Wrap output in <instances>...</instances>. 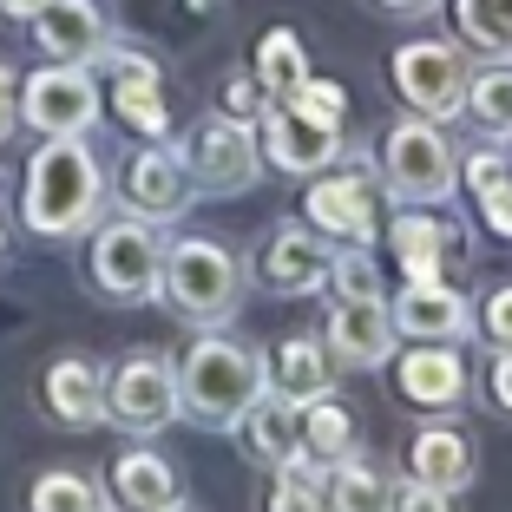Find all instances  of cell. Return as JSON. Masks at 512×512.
<instances>
[{"mask_svg": "<svg viewBox=\"0 0 512 512\" xmlns=\"http://www.w3.org/2000/svg\"><path fill=\"white\" fill-rule=\"evenodd\" d=\"M99 204H106V171L86 138H46L27 158L20 211H27L33 237H79V230H92Z\"/></svg>", "mask_w": 512, "mask_h": 512, "instance_id": "cell-1", "label": "cell"}, {"mask_svg": "<svg viewBox=\"0 0 512 512\" xmlns=\"http://www.w3.org/2000/svg\"><path fill=\"white\" fill-rule=\"evenodd\" d=\"M256 394H263V355H250V348L230 342V335H204L178 362L184 414H197V421H211V427H230Z\"/></svg>", "mask_w": 512, "mask_h": 512, "instance_id": "cell-2", "label": "cell"}, {"mask_svg": "<svg viewBox=\"0 0 512 512\" xmlns=\"http://www.w3.org/2000/svg\"><path fill=\"white\" fill-rule=\"evenodd\" d=\"M158 289H165V302L178 309V316L224 322L230 309H237V296H243V270H237V256H230L224 243L184 237V243H171V250H165Z\"/></svg>", "mask_w": 512, "mask_h": 512, "instance_id": "cell-3", "label": "cell"}, {"mask_svg": "<svg viewBox=\"0 0 512 512\" xmlns=\"http://www.w3.org/2000/svg\"><path fill=\"white\" fill-rule=\"evenodd\" d=\"M381 184L407 204H447L460 184V158L434 119H401L381 138Z\"/></svg>", "mask_w": 512, "mask_h": 512, "instance_id": "cell-4", "label": "cell"}, {"mask_svg": "<svg viewBox=\"0 0 512 512\" xmlns=\"http://www.w3.org/2000/svg\"><path fill=\"white\" fill-rule=\"evenodd\" d=\"M158 270H165V243L151 217H112L92 230V289L112 302H145L158 296Z\"/></svg>", "mask_w": 512, "mask_h": 512, "instance_id": "cell-5", "label": "cell"}, {"mask_svg": "<svg viewBox=\"0 0 512 512\" xmlns=\"http://www.w3.org/2000/svg\"><path fill=\"white\" fill-rule=\"evenodd\" d=\"M394 92L407 99L414 119H453L467 99V53L453 40H407L394 53Z\"/></svg>", "mask_w": 512, "mask_h": 512, "instance_id": "cell-6", "label": "cell"}, {"mask_svg": "<svg viewBox=\"0 0 512 512\" xmlns=\"http://www.w3.org/2000/svg\"><path fill=\"white\" fill-rule=\"evenodd\" d=\"M184 414L178 401V368L165 355H125L106 381V421H119L125 434H158Z\"/></svg>", "mask_w": 512, "mask_h": 512, "instance_id": "cell-7", "label": "cell"}, {"mask_svg": "<svg viewBox=\"0 0 512 512\" xmlns=\"http://www.w3.org/2000/svg\"><path fill=\"white\" fill-rule=\"evenodd\" d=\"M184 171H191V191H250L256 171H263V145L243 119H204L191 138H184Z\"/></svg>", "mask_w": 512, "mask_h": 512, "instance_id": "cell-8", "label": "cell"}, {"mask_svg": "<svg viewBox=\"0 0 512 512\" xmlns=\"http://www.w3.org/2000/svg\"><path fill=\"white\" fill-rule=\"evenodd\" d=\"M92 119H99V86L86 66L53 60L20 86V125H33L40 138H86Z\"/></svg>", "mask_w": 512, "mask_h": 512, "instance_id": "cell-9", "label": "cell"}, {"mask_svg": "<svg viewBox=\"0 0 512 512\" xmlns=\"http://www.w3.org/2000/svg\"><path fill=\"white\" fill-rule=\"evenodd\" d=\"M263 158H270L276 171H289V178H309V171H322L342 151V125L316 119V112H302L296 99H270V112H263Z\"/></svg>", "mask_w": 512, "mask_h": 512, "instance_id": "cell-10", "label": "cell"}, {"mask_svg": "<svg viewBox=\"0 0 512 512\" xmlns=\"http://www.w3.org/2000/svg\"><path fill=\"white\" fill-rule=\"evenodd\" d=\"M329 362L335 368H381L394 362V316L388 296H335L329 309Z\"/></svg>", "mask_w": 512, "mask_h": 512, "instance_id": "cell-11", "label": "cell"}, {"mask_svg": "<svg viewBox=\"0 0 512 512\" xmlns=\"http://www.w3.org/2000/svg\"><path fill=\"white\" fill-rule=\"evenodd\" d=\"M302 217H309V230H322L329 243H355V250H368V243L381 237V204H375V191H368V178L309 184Z\"/></svg>", "mask_w": 512, "mask_h": 512, "instance_id": "cell-12", "label": "cell"}, {"mask_svg": "<svg viewBox=\"0 0 512 512\" xmlns=\"http://www.w3.org/2000/svg\"><path fill=\"white\" fill-rule=\"evenodd\" d=\"M394 394L407 407H427V414H447V407L467 401V362H460V342H421L394 362Z\"/></svg>", "mask_w": 512, "mask_h": 512, "instance_id": "cell-13", "label": "cell"}, {"mask_svg": "<svg viewBox=\"0 0 512 512\" xmlns=\"http://www.w3.org/2000/svg\"><path fill=\"white\" fill-rule=\"evenodd\" d=\"M394 335H414V342H467L473 335V302L453 283H407L401 296L388 302Z\"/></svg>", "mask_w": 512, "mask_h": 512, "instance_id": "cell-14", "label": "cell"}, {"mask_svg": "<svg viewBox=\"0 0 512 512\" xmlns=\"http://www.w3.org/2000/svg\"><path fill=\"white\" fill-rule=\"evenodd\" d=\"M329 263H335V243L322 230H276L263 243L256 270H263V289H276V296H316L329 283Z\"/></svg>", "mask_w": 512, "mask_h": 512, "instance_id": "cell-15", "label": "cell"}, {"mask_svg": "<svg viewBox=\"0 0 512 512\" xmlns=\"http://www.w3.org/2000/svg\"><path fill=\"white\" fill-rule=\"evenodd\" d=\"M191 204V171H184L178 151L151 145V151H132V165H125V211L132 217H151V224H165Z\"/></svg>", "mask_w": 512, "mask_h": 512, "instance_id": "cell-16", "label": "cell"}, {"mask_svg": "<svg viewBox=\"0 0 512 512\" xmlns=\"http://www.w3.org/2000/svg\"><path fill=\"white\" fill-rule=\"evenodd\" d=\"M33 40H40L46 60L86 66L106 53V14L92 0H46L40 14H33Z\"/></svg>", "mask_w": 512, "mask_h": 512, "instance_id": "cell-17", "label": "cell"}, {"mask_svg": "<svg viewBox=\"0 0 512 512\" xmlns=\"http://www.w3.org/2000/svg\"><path fill=\"white\" fill-rule=\"evenodd\" d=\"M40 401L60 427H99L106 421V368L86 355H60L40 375Z\"/></svg>", "mask_w": 512, "mask_h": 512, "instance_id": "cell-18", "label": "cell"}, {"mask_svg": "<svg viewBox=\"0 0 512 512\" xmlns=\"http://www.w3.org/2000/svg\"><path fill=\"white\" fill-rule=\"evenodd\" d=\"M407 473L427 480V486H440V493H460V486H473V473H480V453H473V440L460 434V427L427 421V427H414V440H407Z\"/></svg>", "mask_w": 512, "mask_h": 512, "instance_id": "cell-19", "label": "cell"}, {"mask_svg": "<svg viewBox=\"0 0 512 512\" xmlns=\"http://www.w3.org/2000/svg\"><path fill=\"white\" fill-rule=\"evenodd\" d=\"M329 381H335V362H329V348H322L316 335H283V342L270 348V362H263V388L296 401V407L329 394Z\"/></svg>", "mask_w": 512, "mask_h": 512, "instance_id": "cell-20", "label": "cell"}, {"mask_svg": "<svg viewBox=\"0 0 512 512\" xmlns=\"http://www.w3.org/2000/svg\"><path fill=\"white\" fill-rule=\"evenodd\" d=\"M112 112H119L132 132L145 138H165V92H158V66L145 53H119L112 60Z\"/></svg>", "mask_w": 512, "mask_h": 512, "instance_id": "cell-21", "label": "cell"}, {"mask_svg": "<svg viewBox=\"0 0 512 512\" xmlns=\"http://www.w3.org/2000/svg\"><path fill=\"white\" fill-rule=\"evenodd\" d=\"M237 440H243L250 460H263V467H289V460H296V401H283V394L263 388L237 414Z\"/></svg>", "mask_w": 512, "mask_h": 512, "instance_id": "cell-22", "label": "cell"}, {"mask_svg": "<svg viewBox=\"0 0 512 512\" xmlns=\"http://www.w3.org/2000/svg\"><path fill=\"white\" fill-rule=\"evenodd\" d=\"M296 453L309 460V467L329 473L335 460H348V453H355V414H348L342 401H329V394L302 401L296 407Z\"/></svg>", "mask_w": 512, "mask_h": 512, "instance_id": "cell-23", "label": "cell"}, {"mask_svg": "<svg viewBox=\"0 0 512 512\" xmlns=\"http://www.w3.org/2000/svg\"><path fill=\"white\" fill-rule=\"evenodd\" d=\"M112 499H119V512H165L178 499V473H171L165 453L132 447L112 460Z\"/></svg>", "mask_w": 512, "mask_h": 512, "instance_id": "cell-24", "label": "cell"}, {"mask_svg": "<svg viewBox=\"0 0 512 512\" xmlns=\"http://www.w3.org/2000/svg\"><path fill=\"white\" fill-rule=\"evenodd\" d=\"M453 250H460V237L440 217H394V256H401L407 283H434Z\"/></svg>", "mask_w": 512, "mask_h": 512, "instance_id": "cell-25", "label": "cell"}, {"mask_svg": "<svg viewBox=\"0 0 512 512\" xmlns=\"http://www.w3.org/2000/svg\"><path fill=\"white\" fill-rule=\"evenodd\" d=\"M394 506V486L381 467H368V460H335L329 473H322V512H388Z\"/></svg>", "mask_w": 512, "mask_h": 512, "instance_id": "cell-26", "label": "cell"}, {"mask_svg": "<svg viewBox=\"0 0 512 512\" xmlns=\"http://www.w3.org/2000/svg\"><path fill=\"white\" fill-rule=\"evenodd\" d=\"M309 79V60H302V40L289 27L263 33V46H256V86H263V99H289V92Z\"/></svg>", "mask_w": 512, "mask_h": 512, "instance_id": "cell-27", "label": "cell"}, {"mask_svg": "<svg viewBox=\"0 0 512 512\" xmlns=\"http://www.w3.org/2000/svg\"><path fill=\"white\" fill-rule=\"evenodd\" d=\"M460 33H467L480 53L493 60H512V0H460Z\"/></svg>", "mask_w": 512, "mask_h": 512, "instance_id": "cell-28", "label": "cell"}, {"mask_svg": "<svg viewBox=\"0 0 512 512\" xmlns=\"http://www.w3.org/2000/svg\"><path fill=\"white\" fill-rule=\"evenodd\" d=\"M27 512H106V499H99V486L86 480V473H40L27 493Z\"/></svg>", "mask_w": 512, "mask_h": 512, "instance_id": "cell-29", "label": "cell"}, {"mask_svg": "<svg viewBox=\"0 0 512 512\" xmlns=\"http://www.w3.org/2000/svg\"><path fill=\"white\" fill-rule=\"evenodd\" d=\"M460 106L486 125V132L506 138L512 132V66H493V73H467V99Z\"/></svg>", "mask_w": 512, "mask_h": 512, "instance_id": "cell-30", "label": "cell"}, {"mask_svg": "<svg viewBox=\"0 0 512 512\" xmlns=\"http://www.w3.org/2000/svg\"><path fill=\"white\" fill-rule=\"evenodd\" d=\"M270 512H322V467H309L302 453L289 460V467H276Z\"/></svg>", "mask_w": 512, "mask_h": 512, "instance_id": "cell-31", "label": "cell"}, {"mask_svg": "<svg viewBox=\"0 0 512 512\" xmlns=\"http://www.w3.org/2000/svg\"><path fill=\"white\" fill-rule=\"evenodd\" d=\"M322 289H335V296H381V270H375V256L355 250V243H348V256L335 250L329 283H322Z\"/></svg>", "mask_w": 512, "mask_h": 512, "instance_id": "cell-32", "label": "cell"}, {"mask_svg": "<svg viewBox=\"0 0 512 512\" xmlns=\"http://www.w3.org/2000/svg\"><path fill=\"white\" fill-rule=\"evenodd\" d=\"M473 329L493 342V355H506V348H512V283L486 289V302H480V316H473Z\"/></svg>", "mask_w": 512, "mask_h": 512, "instance_id": "cell-33", "label": "cell"}, {"mask_svg": "<svg viewBox=\"0 0 512 512\" xmlns=\"http://www.w3.org/2000/svg\"><path fill=\"white\" fill-rule=\"evenodd\" d=\"M289 99H296L302 112H316V119H329V125H342V112H348V92L335 86V79H316V73L302 79V86L289 92Z\"/></svg>", "mask_w": 512, "mask_h": 512, "instance_id": "cell-34", "label": "cell"}, {"mask_svg": "<svg viewBox=\"0 0 512 512\" xmlns=\"http://www.w3.org/2000/svg\"><path fill=\"white\" fill-rule=\"evenodd\" d=\"M480 217H486V230H493V237L512 243V171H499L493 184H480Z\"/></svg>", "mask_w": 512, "mask_h": 512, "instance_id": "cell-35", "label": "cell"}, {"mask_svg": "<svg viewBox=\"0 0 512 512\" xmlns=\"http://www.w3.org/2000/svg\"><path fill=\"white\" fill-rule=\"evenodd\" d=\"M388 512H453V493H440V486L414 480V486H401V493H394Z\"/></svg>", "mask_w": 512, "mask_h": 512, "instance_id": "cell-36", "label": "cell"}, {"mask_svg": "<svg viewBox=\"0 0 512 512\" xmlns=\"http://www.w3.org/2000/svg\"><path fill=\"white\" fill-rule=\"evenodd\" d=\"M256 106H263V86H256V79H230V86H224V119H243V125H250Z\"/></svg>", "mask_w": 512, "mask_h": 512, "instance_id": "cell-37", "label": "cell"}, {"mask_svg": "<svg viewBox=\"0 0 512 512\" xmlns=\"http://www.w3.org/2000/svg\"><path fill=\"white\" fill-rule=\"evenodd\" d=\"M20 125V79H14V66L0 60V138Z\"/></svg>", "mask_w": 512, "mask_h": 512, "instance_id": "cell-38", "label": "cell"}, {"mask_svg": "<svg viewBox=\"0 0 512 512\" xmlns=\"http://www.w3.org/2000/svg\"><path fill=\"white\" fill-rule=\"evenodd\" d=\"M493 407H499V414H512V348H506V355H493Z\"/></svg>", "mask_w": 512, "mask_h": 512, "instance_id": "cell-39", "label": "cell"}, {"mask_svg": "<svg viewBox=\"0 0 512 512\" xmlns=\"http://www.w3.org/2000/svg\"><path fill=\"white\" fill-rule=\"evenodd\" d=\"M499 165H506L499 151H473V158H467V184H473V191H480V184H493V178H499Z\"/></svg>", "mask_w": 512, "mask_h": 512, "instance_id": "cell-40", "label": "cell"}, {"mask_svg": "<svg viewBox=\"0 0 512 512\" xmlns=\"http://www.w3.org/2000/svg\"><path fill=\"white\" fill-rule=\"evenodd\" d=\"M40 7H46V0H0V14H7V20H33Z\"/></svg>", "mask_w": 512, "mask_h": 512, "instance_id": "cell-41", "label": "cell"}, {"mask_svg": "<svg viewBox=\"0 0 512 512\" xmlns=\"http://www.w3.org/2000/svg\"><path fill=\"white\" fill-rule=\"evenodd\" d=\"M381 7H388V14H434L440 0H381Z\"/></svg>", "mask_w": 512, "mask_h": 512, "instance_id": "cell-42", "label": "cell"}, {"mask_svg": "<svg viewBox=\"0 0 512 512\" xmlns=\"http://www.w3.org/2000/svg\"><path fill=\"white\" fill-rule=\"evenodd\" d=\"M165 512H184V506H178V499H171V506H165Z\"/></svg>", "mask_w": 512, "mask_h": 512, "instance_id": "cell-43", "label": "cell"}, {"mask_svg": "<svg viewBox=\"0 0 512 512\" xmlns=\"http://www.w3.org/2000/svg\"><path fill=\"white\" fill-rule=\"evenodd\" d=\"M0 250H7V230H0Z\"/></svg>", "mask_w": 512, "mask_h": 512, "instance_id": "cell-44", "label": "cell"}]
</instances>
